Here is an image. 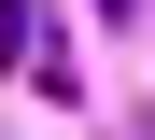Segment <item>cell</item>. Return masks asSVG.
<instances>
[{"label":"cell","instance_id":"cell-1","mask_svg":"<svg viewBox=\"0 0 155 140\" xmlns=\"http://www.w3.org/2000/svg\"><path fill=\"white\" fill-rule=\"evenodd\" d=\"M0 70H28V84H71V70H57V14H42V0H0Z\"/></svg>","mask_w":155,"mask_h":140}]
</instances>
